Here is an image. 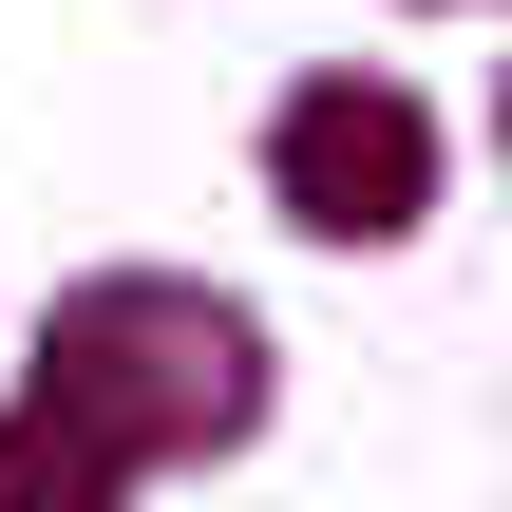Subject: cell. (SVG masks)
<instances>
[{
  "label": "cell",
  "mask_w": 512,
  "mask_h": 512,
  "mask_svg": "<svg viewBox=\"0 0 512 512\" xmlns=\"http://www.w3.org/2000/svg\"><path fill=\"white\" fill-rule=\"evenodd\" d=\"M38 418L95 437V475L228 456V437L266 418V342H247L209 285H76L57 342H38Z\"/></svg>",
  "instance_id": "1"
},
{
  "label": "cell",
  "mask_w": 512,
  "mask_h": 512,
  "mask_svg": "<svg viewBox=\"0 0 512 512\" xmlns=\"http://www.w3.org/2000/svg\"><path fill=\"white\" fill-rule=\"evenodd\" d=\"M494 133H512V95H494Z\"/></svg>",
  "instance_id": "3"
},
{
  "label": "cell",
  "mask_w": 512,
  "mask_h": 512,
  "mask_svg": "<svg viewBox=\"0 0 512 512\" xmlns=\"http://www.w3.org/2000/svg\"><path fill=\"white\" fill-rule=\"evenodd\" d=\"M266 190H285L304 247H399V228L437 209V114H418L399 76H304V95L266 114Z\"/></svg>",
  "instance_id": "2"
}]
</instances>
